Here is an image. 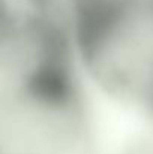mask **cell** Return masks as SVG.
Masks as SVG:
<instances>
[{"instance_id": "cell-1", "label": "cell", "mask_w": 153, "mask_h": 154, "mask_svg": "<svg viewBox=\"0 0 153 154\" xmlns=\"http://www.w3.org/2000/svg\"><path fill=\"white\" fill-rule=\"evenodd\" d=\"M0 154H77L92 138V85L69 0H0Z\"/></svg>"}]
</instances>
